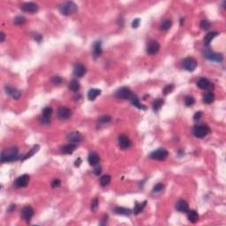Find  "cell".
Instances as JSON below:
<instances>
[{
	"mask_svg": "<svg viewBox=\"0 0 226 226\" xmlns=\"http://www.w3.org/2000/svg\"><path fill=\"white\" fill-rule=\"evenodd\" d=\"M110 180H111V177L110 175H103L100 178V184L103 187H106L110 183Z\"/></svg>",
	"mask_w": 226,
	"mask_h": 226,
	"instance_id": "34",
	"label": "cell"
},
{
	"mask_svg": "<svg viewBox=\"0 0 226 226\" xmlns=\"http://www.w3.org/2000/svg\"><path fill=\"white\" fill-rule=\"evenodd\" d=\"M53 113V110L51 107H45L44 110H43V112H42V117L40 118L41 122L43 124H45V125H48L50 122V117Z\"/></svg>",
	"mask_w": 226,
	"mask_h": 226,
	"instance_id": "8",
	"label": "cell"
},
{
	"mask_svg": "<svg viewBox=\"0 0 226 226\" xmlns=\"http://www.w3.org/2000/svg\"><path fill=\"white\" fill-rule=\"evenodd\" d=\"M172 21L171 20H165L162 21L160 25V29L162 31H168L172 28Z\"/></svg>",
	"mask_w": 226,
	"mask_h": 226,
	"instance_id": "31",
	"label": "cell"
},
{
	"mask_svg": "<svg viewBox=\"0 0 226 226\" xmlns=\"http://www.w3.org/2000/svg\"><path fill=\"white\" fill-rule=\"evenodd\" d=\"M103 53V49H102V42L97 41L95 43L93 46V55L95 58H98L99 56Z\"/></svg>",
	"mask_w": 226,
	"mask_h": 226,
	"instance_id": "22",
	"label": "cell"
},
{
	"mask_svg": "<svg viewBox=\"0 0 226 226\" xmlns=\"http://www.w3.org/2000/svg\"><path fill=\"white\" fill-rule=\"evenodd\" d=\"M200 27H201V28H202V30H208L209 28H210V23H209L208 20H203L201 21Z\"/></svg>",
	"mask_w": 226,
	"mask_h": 226,
	"instance_id": "36",
	"label": "cell"
},
{
	"mask_svg": "<svg viewBox=\"0 0 226 226\" xmlns=\"http://www.w3.org/2000/svg\"><path fill=\"white\" fill-rule=\"evenodd\" d=\"M82 135L79 133V132H73V133H69L68 136H67V140L71 143H74V144H77L80 143L82 141Z\"/></svg>",
	"mask_w": 226,
	"mask_h": 226,
	"instance_id": "17",
	"label": "cell"
},
{
	"mask_svg": "<svg viewBox=\"0 0 226 226\" xmlns=\"http://www.w3.org/2000/svg\"><path fill=\"white\" fill-rule=\"evenodd\" d=\"M176 209L178 212H181V213H187L189 210V205H188V203L186 201L179 200L176 203Z\"/></svg>",
	"mask_w": 226,
	"mask_h": 226,
	"instance_id": "19",
	"label": "cell"
},
{
	"mask_svg": "<svg viewBox=\"0 0 226 226\" xmlns=\"http://www.w3.org/2000/svg\"><path fill=\"white\" fill-rule=\"evenodd\" d=\"M110 120H111V118H110V116H103L102 118H100L99 121L103 124H107L109 123V122H110Z\"/></svg>",
	"mask_w": 226,
	"mask_h": 226,
	"instance_id": "42",
	"label": "cell"
},
{
	"mask_svg": "<svg viewBox=\"0 0 226 226\" xmlns=\"http://www.w3.org/2000/svg\"><path fill=\"white\" fill-rule=\"evenodd\" d=\"M215 101V95L212 93L211 91H208L203 95V103L207 104H210Z\"/></svg>",
	"mask_w": 226,
	"mask_h": 226,
	"instance_id": "28",
	"label": "cell"
},
{
	"mask_svg": "<svg viewBox=\"0 0 226 226\" xmlns=\"http://www.w3.org/2000/svg\"><path fill=\"white\" fill-rule=\"evenodd\" d=\"M101 95V90L97 89H91L88 93V98L89 101H94L98 95Z\"/></svg>",
	"mask_w": 226,
	"mask_h": 226,
	"instance_id": "27",
	"label": "cell"
},
{
	"mask_svg": "<svg viewBox=\"0 0 226 226\" xmlns=\"http://www.w3.org/2000/svg\"><path fill=\"white\" fill-rule=\"evenodd\" d=\"M160 49V44L157 41H150L147 46V53L148 55H155Z\"/></svg>",
	"mask_w": 226,
	"mask_h": 226,
	"instance_id": "11",
	"label": "cell"
},
{
	"mask_svg": "<svg viewBox=\"0 0 226 226\" xmlns=\"http://www.w3.org/2000/svg\"><path fill=\"white\" fill-rule=\"evenodd\" d=\"M164 189V186H163V184H162V183H158V184H157L155 187H154V188H153V192L154 193H161Z\"/></svg>",
	"mask_w": 226,
	"mask_h": 226,
	"instance_id": "37",
	"label": "cell"
},
{
	"mask_svg": "<svg viewBox=\"0 0 226 226\" xmlns=\"http://www.w3.org/2000/svg\"><path fill=\"white\" fill-rule=\"evenodd\" d=\"M78 10V6L74 2H64L63 4L59 5V11L63 15L68 16L76 13Z\"/></svg>",
	"mask_w": 226,
	"mask_h": 226,
	"instance_id": "2",
	"label": "cell"
},
{
	"mask_svg": "<svg viewBox=\"0 0 226 226\" xmlns=\"http://www.w3.org/2000/svg\"><path fill=\"white\" fill-rule=\"evenodd\" d=\"M51 81L52 83L55 84V85H59V84L62 82V78L59 77V76H54L51 78Z\"/></svg>",
	"mask_w": 226,
	"mask_h": 226,
	"instance_id": "41",
	"label": "cell"
},
{
	"mask_svg": "<svg viewBox=\"0 0 226 226\" xmlns=\"http://www.w3.org/2000/svg\"><path fill=\"white\" fill-rule=\"evenodd\" d=\"M197 86L201 89L210 91L213 89V84L206 78H201L197 82Z\"/></svg>",
	"mask_w": 226,
	"mask_h": 226,
	"instance_id": "14",
	"label": "cell"
},
{
	"mask_svg": "<svg viewBox=\"0 0 226 226\" xmlns=\"http://www.w3.org/2000/svg\"><path fill=\"white\" fill-rule=\"evenodd\" d=\"M169 156V153L166 149L164 148H159L157 150H155L150 153L149 157L153 160H157V161H162L166 159Z\"/></svg>",
	"mask_w": 226,
	"mask_h": 226,
	"instance_id": "4",
	"label": "cell"
},
{
	"mask_svg": "<svg viewBox=\"0 0 226 226\" xmlns=\"http://www.w3.org/2000/svg\"><path fill=\"white\" fill-rule=\"evenodd\" d=\"M217 35H218V32H216V31H212V32L208 33L205 35V37H204V44H205V46H209L212 40L214 39L215 37H216Z\"/></svg>",
	"mask_w": 226,
	"mask_h": 226,
	"instance_id": "24",
	"label": "cell"
},
{
	"mask_svg": "<svg viewBox=\"0 0 226 226\" xmlns=\"http://www.w3.org/2000/svg\"><path fill=\"white\" fill-rule=\"evenodd\" d=\"M184 103H185V104H186V106H187V107H190V106H192V105L194 104V103H195V100H194V98H193V96L187 95V96H186V98H185Z\"/></svg>",
	"mask_w": 226,
	"mask_h": 226,
	"instance_id": "35",
	"label": "cell"
},
{
	"mask_svg": "<svg viewBox=\"0 0 226 226\" xmlns=\"http://www.w3.org/2000/svg\"><path fill=\"white\" fill-rule=\"evenodd\" d=\"M60 185H61V181L58 178H55L54 180L51 182V187L52 188H57V187H60Z\"/></svg>",
	"mask_w": 226,
	"mask_h": 226,
	"instance_id": "43",
	"label": "cell"
},
{
	"mask_svg": "<svg viewBox=\"0 0 226 226\" xmlns=\"http://www.w3.org/2000/svg\"><path fill=\"white\" fill-rule=\"evenodd\" d=\"M81 162H82V161H81V159L79 157L78 159H77V160H76V161H75V162H74V165H75L76 167H79L80 165L81 164Z\"/></svg>",
	"mask_w": 226,
	"mask_h": 226,
	"instance_id": "47",
	"label": "cell"
},
{
	"mask_svg": "<svg viewBox=\"0 0 226 226\" xmlns=\"http://www.w3.org/2000/svg\"><path fill=\"white\" fill-rule=\"evenodd\" d=\"M94 173L96 175V176H99L101 173H102V167H100V166H98V167H96L95 170H94Z\"/></svg>",
	"mask_w": 226,
	"mask_h": 226,
	"instance_id": "46",
	"label": "cell"
},
{
	"mask_svg": "<svg viewBox=\"0 0 226 226\" xmlns=\"http://www.w3.org/2000/svg\"><path fill=\"white\" fill-rule=\"evenodd\" d=\"M74 75L77 78H81L86 74V68H85V66H84L83 64L78 63V64H76L74 65Z\"/></svg>",
	"mask_w": 226,
	"mask_h": 226,
	"instance_id": "18",
	"label": "cell"
},
{
	"mask_svg": "<svg viewBox=\"0 0 226 226\" xmlns=\"http://www.w3.org/2000/svg\"><path fill=\"white\" fill-rule=\"evenodd\" d=\"M183 20H184V19H181V20H180V25L183 24Z\"/></svg>",
	"mask_w": 226,
	"mask_h": 226,
	"instance_id": "51",
	"label": "cell"
},
{
	"mask_svg": "<svg viewBox=\"0 0 226 226\" xmlns=\"http://www.w3.org/2000/svg\"><path fill=\"white\" fill-rule=\"evenodd\" d=\"M29 179V175H28V174L21 175V176H20V177H18L14 181V187H17V188H23V187H26L28 185Z\"/></svg>",
	"mask_w": 226,
	"mask_h": 226,
	"instance_id": "9",
	"label": "cell"
},
{
	"mask_svg": "<svg viewBox=\"0 0 226 226\" xmlns=\"http://www.w3.org/2000/svg\"><path fill=\"white\" fill-rule=\"evenodd\" d=\"M19 150L16 147H9L5 151H3L1 154V162H14L19 160Z\"/></svg>",
	"mask_w": 226,
	"mask_h": 226,
	"instance_id": "1",
	"label": "cell"
},
{
	"mask_svg": "<svg viewBox=\"0 0 226 226\" xmlns=\"http://www.w3.org/2000/svg\"><path fill=\"white\" fill-rule=\"evenodd\" d=\"M14 208H15V205H13V204H12V205H11V207H10V208H9V209H8V211H13V209H14Z\"/></svg>",
	"mask_w": 226,
	"mask_h": 226,
	"instance_id": "50",
	"label": "cell"
},
{
	"mask_svg": "<svg viewBox=\"0 0 226 226\" xmlns=\"http://www.w3.org/2000/svg\"><path fill=\"white\" fill-rule=\"evenodd\" d=\"M5 93L7 94V95H9L11 97H13V98L15 99V100L20 99V97L21 96V93H20V90L14 89V88H13V87H10V86H5Z\"/></svg>",
	"mask_w": 226,
	"mask_h": 226,
	"instance_id": "15",
	"label": "cell"
},
{
	"mask_svg": "<svg viewBox=\"0 0 226 226\" xmlns=\"http://www.w3.org/2000/svg\"><path fill=\"white\" fill-rule=\"evenodd\" d=\"M132 95V92L131 90L126 88V87H122L120 89H118L117 91H116V96L118 97V99H129L130 96Z\"/></svg>",
	"mask_w": 226,
	"mask_h": 226,
	"instance_id": "10",
	"label": "cell"
},
{
	"mask_svg": "<svg viewBox=\"0 0 226 226\" xmlns=\"http://www.w3.org/2000/svg\"><path fill=\"white\" fill-rule=\"evenodd\" d=\"M88 161H89V164L92 166H95L97 165L100 162V157L96 153L92 152L89 154V157H88Z\"/></svg>",
	"mask_w": 226,
	"mask_h": 226,
	"instance_id": "23",
	"label": "cell"
},
{
	"mask_svg": "<svg viewBox=\"0 0 226 226\" xmlns=\"http://www.w3.org/2000/svg\"><path fill=\"white\" fill-rule=\"evenodd\" d=\"M173 89H174V86L171 84V85H167L164 89H163V94L164 95H168V94L172 93V91H173Z\"/></svg>",
	"mask_w": 226,
	"mask_h": 226,
	"instance_id": "40",
	"label": "cell"
},
{
	"mask_svg": "<svg viewBox=\"0 0 226 226\" xmlns=\"http://www.w3.org/2000/svg\"><path fill=\"white\" fill-rule=\"evenodd\" d=\"M114 212L117 215H121V216H130L133 212L131 209L126 208H122V207H117L114 208Z\"/></svg>",
	"mask_w": 226,
	"mask_h": 226,
	"instance_id": "25",
	"label": "cell"
},
{
	"mask_svg": "<svg viewBox=\"0 0 226 226\" xmlns=\"http://www.w3.org/2000/svg\"><path fill=\"white\" fill-rule=\"evenodd\" d=\"M72 116V110L67 107H60L58 110V117L62 120L68 119Z\"/></svg>",
	"mask_w": 226,
	"mask_h": 226,
	"instance_id": "16",
	"label": "cell"
},
{
	"mask_svg": "<svg viewBox=\"0 0 226 226\" xmlns=\"http://www.w3.org/2000/svg\"><path fill=\"white\" fill-rule=\"evenodd\" d=\"M187 213V218L188 220L193 223H195L196 222L199 220V215L195 210H188Z\"/></svg>",
	"mask_w": 226,
	"mask_h": 226,
	"instance_id": "26",
	"label": "cell"
},
{
	"mask_svg": "<svg viewBox=\"0 0 226 226\" xmlns=\"http://www.w3.org/2000/svg\"><path fill=\"white\" fill-rule=\"evenodd\" d=\"M210 133V128L208 127L207 125L201 124V125H196L193 129V133L196 138L202 139L207 136L208 133Z\"/></svg>",
	"mask_w": 226,
	"mask_h": 226,
	"instance_id": "3",
	"label": "cell"
},
{
	"mask_svg": "<svg viewBox=\"0 0 226 226\" xmlns=\"http://www.w3.org/2000/svg\"><path fill=\"white\" fill-rule=\"evenodd\" d=\"M205 58L210 61H214V62H217V63H220L223 60V57L221 53H218V52H214L212 51L210 49H207L205 50Z\"/></svg>",
	"mask_w": 226,
	"mask_h": 226,
	"instance_id": "6",
	"label": "cell"
},
{
	"mask_svg": "<svg viewBox=\"0 0 226 226\" xmlns=\"http://www.w3.org/2000/svg\"><path fill=\"white\" fill-rule=\"evenodd\" d=\"M34 215V208L31 206H25L22 209H21V213H20V216L21 218L27 223H29L32 219V217Z\"/></svg>",
	"mask_w": 226,
	"mask_h": 226,
	"instance_id": "7",
	"label": "cell"
},
{
	"mask_svg": "<svg viewBox=\"0 0 226 226\" xmlns=\"http://www.w3.org/2000/svg\"><path fill=\"white\" fill-rule=\"evenodd\" d=\"M163 103H164V101L161 98H158L157 99V100H155L154 103H153V110H154L155 111H157V110H159L160 109L162 108Z\"/></svg>",
	"mask_w": 226,
	"mask_h": 226,
	"instance_id": "33",
	"label": "cell"
},
{
	"mask_svg": "<svg viewBox=\"0 0 226 226\" xmlns=\"http://www.w3.org/2000/svg\"><path fill=\"white\" fill-rule=\"evenodd\" d=\"M129 100H130L131 103L133 104V106H135L136 108L140 109V110H146V107H145L144 105H142L141 103H140V100H139L138 96L136 95H135V94L132 93V95H131V96H130Z\"/></svg>",
	"mask_w": 226,
	"mask_h": 226,
	"instance_id": "21",
	"label": "cell"
},
{
	"mask_svg": "<svg viewBox=\"0 0 226 226\" xmlns=\"http://www.w3.org/2000/svg\"><path fill=\"white\" fill-rule=\"evenodd\" d=\"M146 204H147V202H143L142 203H136L135 206H134V208H133L134 215H139L141 212L142 211L144 208L146 207Z\"/></svg>",
	"mask_w": 226,
	"mask_h": 226,
	"instance_id": "30",
	"label": "cell"
},
{
	"mask_svg": "<svg viewBox=\"0 0 226 226\" xmlns=\"http://www.w3.org/2000/svg\"><path fill=\"white\" fill-rule=\"evenodd\" d=\"M42 38H43V37H42V35H41V34H36V35L34 36V39L36 40V41H37L38 43H40V42H41Z\"/></svg>",
	"mask_w": 226,
	"mask_h": 226,
	"instance_id": "48",
	"label": "cell"
},
{
	"mask_svg": "<svg viewBox=\"0 0 226 226\" xmlns=\"http://www.w3.org/2000/svg\"><path fill=\"white\" fill-rule=\"evenodd\" d=\"M118 145L122 149H128L132 147V141L127 136L122 134L118 136Z\"/></svg>",
	"mask_w": 226,
	"mask_h": 226,
	"instance_id": "12",
	"label": "cell"
},
{
	"mask_svg": "<svg viewBox=\"0 0 226 226\" xmlns=\"http://www.w3.org/2000/svg\"><path fill=\"white\" fill-rule=\"evenodd\" d=\"M68 88L71 91L77 92V91H79L80 88V82L77 80H73L70 81Z\"/></svg>",
	"mask_w": 226,
	"mask_h": 226,
	"instance_id": "29",
	"label": "cell"
},
{
	"mask_svg": "<svg viewBox=\"0 0 226 226\" xmlns=\"http://www.w3.org/2000/svg\"><path fill=\"white\" fill-rule=\"evenodd\" d=\"M182 66L188 72H193L197 67V61L192 57H188L182 61Z\"/></svg>",
	"mask_w": 226,
	"mask_h": 226,
	"instance_id": "5",
	"label": "cell"
},
{
	"mask_svg": "<svg viewBox=\"0 0 226 226\" xmlns=\"http://www.w3.org/2000/svg\"><path fill=\"white\" fill-rule=\"evenodd\" d=\"M26 22V19L23 16H17L14 19V24L16 25H22Z\"/></svg>",
	"mask_w": 226,
	"mask_h": 226,
	"instance_id": "38",
	"label": "cell"
},
{
	"mask_svg": "<svg viewBox=\"0 0 226 226\" xmlns=\"http://www.w3.org/2000/svg\"><path fill=\"white\" fill-rule=\"evenodd\" d=\"M98 199H97V198H95L93 201H92V202H91V209H92L93 211H95V210L97 209V208H98Z\"/></svg>",
	"mask_w": 226,
	"mask_h": 226,
	"instance_id": "39",
	"label": "cell"
},
{
	"mask_svg": "<svg viewBox=\"0 0 226 226\" xmlns=\"http://www.w3.org/2000/svg\"><path fill=\"white\" fill-rule=\"evenodd\" d=\"M39 148H40V146H38V145H35V146H34V147H33V148H32V149L30 150L29 152L27 153V154L25 155L24 157L21 158V160H22V161H24V160H26V159H28V158L31 157H32L33 155H34L35 153L38 152Z\"/></svg>",
	"mask_w": 226,
	"mask_h": 226,
	"instance_id": "32",
	"label": "cell"
},
{
	"mask_svg": "<svg viewBox=\"0 0 226 226\" xmlns=\"http://www.w3.org/2000/svg\"><path fill=\"white\" fill-rule=\"evenodd\" d=\"M0 37H1V39H0V42H1V43H3V42L5 41V34H4L3 32H1V33H0Z\"/></svg>",
	"mask_w": 226,
	"mask_h": 226,
	"instance_id": "49",
	"label": "cell"
},
{
	"mask_svg": "<svg viewBox=\"0 0 226 226\" xmlns=\"http://www.w3.org/2000/svg\"><path fill=\"white\" fill-rule=\"evenodd\" d=\"M75 149H76V144L71 142L69 143V144L64 145V146H63V147L60 148L61 153H62V154H65V155H71V154H73Z\"/></svg>",
	"mask_w": 226,
	"mask_h": 226,
	"instance_id": "20",
	"label": "cell"
},
{
	"mask_svg": "<svg viewBox=\"0 0 226 226\" xmlns=\"http://www.w3.org/2000/svg\"><path fill=\"white\" fill-rule=\"evenodd\" d=\"M140 24H141V20H140L139 18L134 19V20H133V22H132V28H137L138 27L140 26Z\"/></svg>",
	"mask_w": 226,
	"mask_h": 226,
	"instance_id": "44",
	"label": "cell"
},
{
	"mask_svg": "<svg viewBox=\"0 0 226 226\" xmlns=\"http://www.w3.org/2000/svg\"><path fill=\"white\" fill-rule=\"evenodd\" d=\"M202 115H203V114H202V111H197V112L194 114V116H193V119H194V120H200V119L202 118Z\"/></svg>",
	"mask_w": 226,
	"mask_h": 226,
	"instance_id": "45",
	"label": "cell"
},
{
	"mask_svg": "<svg viewBox=\"0 0 226 226\" xmlns=\"http://www.w3.org/2000/svg\"><path fill=\"white\" fill-rule=\"evenodd\" d=\"M20 9L24 11L26 13H36L38 11V5L35 3L33 2H28V3H24L23 5L20 6Z\"/></svg>",
	"mask_w": 226,
	"mask_h": 226,
	"instance_id": "13",
	"label": "cell"
}]
</instances>
